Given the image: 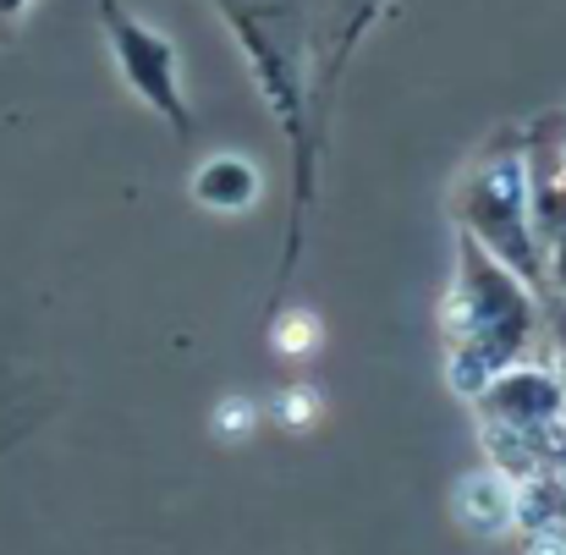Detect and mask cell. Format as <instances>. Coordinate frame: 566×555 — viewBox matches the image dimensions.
I'll use <instances>...</instances> for the list:
<instances>
[{
  "label": "cell",
  "instance_id": "7a4b0ae2",
  "mask_svg": "<svg viewBox=\"0 0 566 555\" xmlns=\"http://www.w3.org/2000/svg\"><path fill=\"white\" fill-rule=\"evenodd\" d=\"M457 220L468 237H479L490 253H501L517 275H528L545 292V237L534 226L528 198V155H495L484 160L457 198Z\"/></svg>",
  "mask_w": 566,
  "mask_h": 555
},
{
  "label": "cell",
  "instance_id": "3957f363",
  "mask_svg": "<svg viewBox=\"0 0 566 555\" xmlns=\"http://www.w3.org/2000/svg\"><path fill=\"white\" fill-rule=\"evenodd\" d=\"M473 401L495 423V434H517L523 451L539 446L551 429H566V379L556 369L523 364V358L506 364L501 374H490Z\"/></svg>",
  "mask_w": 566,
  "mask_h": 555
},
{
  "label": "cell",
  "instance_id": "52a82bcc",
  "mask_svg": "<svg viewBox=\"0 0 566 555\" xmlns=\"http://www.w3.org/2000/svg\"><path fill=\"white\" fill-rule=\"evenodd\" d=\"M545 292H566V231L545 237Z\"/></svg>",
  "mask_w": 566,
  "mask_h": 555
},
{
  "label": "cell",
  "instance_id": "6da1fadb",
  "mask_svg": "<svg viewBox=\"0 0 566 555\" xmlns=\"http://www.w3.org/2000/svg\"><path fill=\"white\" fill-rule=\"evenodd\" d=\"M446 336H451L457 390L479 396L490 374L528 358V347L545 342V292L528 275H517L501 253H490L479 237L462 231L457 281L446 303Z\"/></svg>",
  "mask_w": 566,
  "mask_h": 555
},
{
  "label": "cell",
  "instance_id": "5b68a950",
  "mask_svg": "<svg viewBox=\"0 0 566 555\" xmlns=\"http://www.w3.org/2000/svg\"><path fill=\"white\" fill-rule=\"evenodd\" d=\"M192 192H198V203L237 214V209H248V203L259 198V171H253L248 160H237V155H220V160H203V166H198Z\"/></svg>",
  "mask_w": 566,
  "mask_h": 555
},
{
  "label": "cell",
  "instance_id": "277c9868",
  "mask_svg": "<svg viewBox=\"0 0 566 555\" xmlns=\"http://www.w3.org/2000/svg\"><path fill=\"white\" fill-rule=\"evenodd\" d=\"M528 198L539 237L566 231V144H545L528 155Z\"/></svg>",
  "mask_w": 566,
  "mask_h": 555
},
{
  "label": "cell",
  "instance_id": "8992f818",
  "mask_svg": "<svg viewBox=\"0 0 566 555\" xmlns=\"http://www.w3.org/2000/svg\"><path fill=\"white\" fill-rule=\"evenodd\" d=\"M545 342L566 364V292H545Z\"/></svg>",
  "mask_w": 566,
  "mask_h": 555
}]
</instances>
